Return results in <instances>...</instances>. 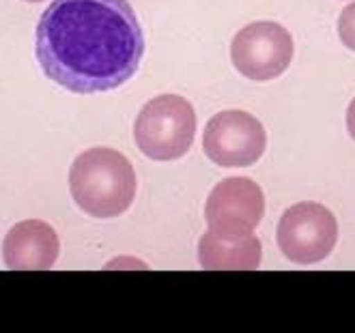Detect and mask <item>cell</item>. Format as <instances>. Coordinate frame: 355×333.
Instances as JSON below:
<instances>
[{
    "instance_id": "cell-11",
    "label": "cell",
    "mask_w": 355,
    "mask_h": 333,
    "mask_svg": "<svg viewBox=\"0 0 355 333\" xmlns=\"http://www.w3.org/2000/svg\"><path fill=\"white\" fill-rule=\"evenodd\" d=\"M347 129H349V136L355 140V97L351 99L347 108Z\"/></svg>"
},
{
    "instance_id": "cell-9",
    "label": "cell",
    "mask_w": 355,
    "mask_h": 333,
    "mask_svg": "<svg viewBox=\"0 0 355 333\" xmlns=\"http://www.w3.org/2000/svg\"><path fill=\"white\" fill-rule=\"evenodd\" d=\"M261 241L250 235L226 239L216 233H205L198 243V260L207 271H254L261 264Z\"/></svg>"
},
{
    "instance_id": "cell-5",
    "label": "cell",
    "mask_w": 355,
    "mask_h": 333,
    "mask_svg": "<svg viewBox=\"0 0 355 333\" xmlns=\"http://www.w3.org/2000/svg\"><path fill=\"white\" fill-rule=\"evenodd\" d=\"M295 54L291 33L278 22H252L243 26L231 44V58L235 69L254 80L267 82L282 75Z\"/></svg>"
},
{
    "instance_id": "cell-7",
    "label": "cell",
    "mask_w": 355,
    "mask_h": 333,
    "mask_svg": "<svg viewBox=\"0 0 355 333\" xmlns=\"http://www.w3.org/2000/svg\"><path fill=\"white\" fill-rule=\"evenodd\" d=\"M265 215L263 190L245 177H233L218 183L205 204L209 233L226 239L250 237Z\"/></svg>"
},
{
    "instance_id": "cell-1",
    "label": "cell",
    "mask_w": 355,
    "mask_h": 333,
    "mask_svg": "<svg viewBox=\"0 0 355 333\" xmlns=\"http://www.w3.org/2000/svg\"><path fill=\"white\" fill-rule=\"evenodd\" d=\"M39 67L71 93H103L136 75L144 35L128 0H52L37 24Z\"/></svg>"
},
{
    "instance_id": "cell-12",
    "label": "cell",
    "mask_w": 355,
    "mask_h": 333,
    "mask_svg": "<svg viewBox=\"0 0 355 333\" xmlns=\"http://www.w3.org/2000/svg\"><path fill=\"white\" fill-rule=\"evenodd\" d=\"M28 3H41V0H28Z\"/></svg>"
},
{
    "instance_id": "cell-4",
    "label": "cell",
    "mask_w": 355,
    "mask_h": 333,
    "mask_svg": "<svg viewBox=\"0 0 355 333\" xmlns=\"http://www.w3.org/2000/svg\"><path fill=\"white\" fill-rule=\"evenodd\" d=\"M278 247L295 264H317L325 260L338 241V222L319 202H297L278 222Z\"/></svg>"
},
{
    "instance_id": "cell-10",
    "label": "cell",
    "mask_w": 355,
    "mask_h": 333,
    "mask_svg": "<svg viewBox=\"0 0 355 333\" xmlns=\"http://www.w3.org/2000/svg\"><path fill=\"white\" fill-rule=\"evenodd\" d=\"M338 37L345 48L355 52V3L347 5L338 17Z\"/></svg>"
},
{
    "instance_id": "cell-2",
    "label": "cell",
    "mask_w": 355,
    "mask_h": 333,
    "mask_svg": "<svg viewBox=\"0 0 355 333\" xmlns=\"http://www.w3.org/2000/svg\"><path fill=\"white\" fill-rule=\"evenodd\" d=\"M69 190L82 211L99 217H119L136 196V172L123 153L95 147L80 153L69 170Z\"/></svg>"
},
{
    "instance_id": "cell-3",
    "label": "cell",
    "mask_w": 355,
    "mask_h": 333,
    "mask_svg": "<svg viewBox=\"0 0 355 333\" xmlns=\"http://www.w3.org/2000/svg\"><path fill=\"white\" fill-rule=\"evenodd\" d=\"M196 136V112L179 95H157L138 112L136 147L155 161H171L190 151Z\"/></svg>"
},
{
    "instance_id": "cell-8",
    "label": "cell",
    "mask_w": 355,
    "mask_h": 333,
    "mask_svg": "<svg viewBox=\"0 0 355 333\" xmlns=\"http://www.w3.org/2000/svg\"><path fill=\"white\" fill-rule=\"evenodd\" d=\"M60 252L54 228L39 219L15 224L5 237L3 258L13 271H44L52 269Z\"/></svg>"
},
{
    "instance_id": "cell-6",
    "label": "cell",
    "mask_w": 355,
    "mask_h": 333,
    "mask_svg": "<svg viewBox=\"0 0 355 333\" xmlns=\"http://www.w3.org/2000/svg\"><path fill=\"white\" fill-rule=\"evenodd\" d=\"M267 147V134L257 116L243 110H224L209 118L202 149L222 168H245L257 163Z\"/></svg>"
}]
</instances>
